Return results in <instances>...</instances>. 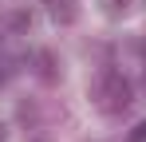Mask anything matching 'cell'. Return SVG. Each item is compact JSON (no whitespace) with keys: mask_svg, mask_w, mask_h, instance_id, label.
<instances>
[{"mask_svg":"<svg viewBox=\"0 0 146 142\" xmlns=\"http://www.w3.org/2000/svg\"><path fill=\"white\" fill-rule=\"evenodd\" d=\"M99 95H103V111H111V115H122V111L130 107V83L122 79L119 71H107V75H103Z\"/></svg>","mask_w":146,"mask_h":142,"instance_id":"6da1fadb","label":"cell"},{"mask_svg":"<svg viewBox=\"0 0 146 142\" xmlns=\"http://www.w3.org/2000/svg\"><path fill=\"white\" fill-rule=\"evenodd\" d=\"M36 75L44 79V83H55L59 79V71H55V51H36Z\"/></svg>","mask_w":146,"mask_h":142,"instance_id":"7a4b0ae2","label":"cell"},{"mask_svg":"<svg viewBox=\"0 0 146 142\" xmlns=\"http://www.w3.org/2000/svg\"><path fill=\"white\" fill-rule=\"evenodd\" d=\"M48 8H51V20L55 24H75V16H79L75 0H48Z\"/></svg>","mask_w":146,"mask_h":142,"instance_id":"3957f363","label":"cell"},{"mask_svg":"<svg viewBox=\"0 0 146 142\" xmlns=\"http://www.w3.org/2000/svg\"><path fill=\"white\" fill-rule=\"evenodd\" d=\"M8 28H12V32H28V28H32V12H28V8H16V12L8 16Z\"/></svg>","mask_w":146,"mask_h":142,"instance_id":"277c9868","label":"cell"},{"mask_svg":"<svg viewBox=\"0 0 146 142\" xmlns=\"http://www.w3.org/2000/svg\"><path fill=\"white\" fill-rule=\"evenodd\" d=\"M130 142H146V122H138V126L130 130Z\"/></svg>","mask_w":146,"mask_h":142,"instance_id":"5b68a950","label":"cell"},{"mask_svg":"<svg viewBox=\"0 0 146 142\" xmlns=\"http://www.w3.org/2000/svg\"><path fill=\"white\" fill-rule=\"evenodd\" d=\"M20 118H24V122H32V118H36V107H28V103H24V107H20Z\"/></svg>","mask_w":146,"mask_h":142,"instance_id":"8992f818","label":"cell"},{"mask_svg":"<svg viewBox=\"0 0 146 142\" xmlns=\"http://www.w3.org/2000/svg\"><path fill=\"white\" fill-rule=\"evenodd\" d=\"M107 4H111V12H122V8H126L130 0H107Z\"/></svg>","mask_w":146,"mask_h":142,"instance_id":"52a82bcc","label":"cell"},{"mask_svg":"<svg viewBox=\"0 0 146 142\" xmlns=\"http://www.w3.org/2000/svg\"><path fill=\"white\" fill-rule=\"evenodd\" d=\"M8 75H12V67H8V63H0V87L8 83Z\"/></svg>","mask_w":146,"mask_h":142,"instance_id":"ba28073f","label":"cell"},{"mask_svg":"<svg viewBox=\"0 0 146 142\" xmlns=\"http://www.w3.org/2000/svg\"><path fill=\"white\" fill-rule=\"evenodd\" d=\"M134 51H138V55H146V36L138 40V44H134Z\"/></svg>","mask_w":146,"mask_h":142,"instance_id":"9c48e42d","label":"cell"},{"mask_svg":"<svg viewBox=\"0 0 146 142\" xmlns=\"http://www.w3.org/2000/svg\"><path fill=\"white\" fill-rule=\"evenodd\" d=\"M4 134H8V130H4V122H0V142H4Z\"/></svg>","mask_w":146,"mask_h":142,"instance_id":"30bf717a","label":"cell"},{"mask_svg":"<svg viewBox=\"0 0 146 142\" xmlns=\"http://www.w3.org/2000/svg\"><path fill=\"white\" fill-rule=\"evenodd\" d=\"M36 142H40V138H36Z\"/></svg>","mask_w":146,"mask_h":142,"instance_id":"8fae6325","label":"cell"},{"mask_svg":"<svg viewBox=\"0 0 146 142\" xmlns=\"http://www.w3.org/2000/svg\"><path fill=\"white\" fill-rule=\"evenodd\" d=\"M142 83H146V79H142Z\"/></svg>","mask_w":146,"mask_h":142,"instance_id":"7c38bea8","label":"cell"}]
</instances>
